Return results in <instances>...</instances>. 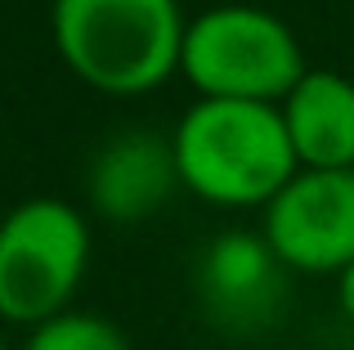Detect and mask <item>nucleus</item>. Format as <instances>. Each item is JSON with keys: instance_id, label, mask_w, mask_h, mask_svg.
<instances>
[{"instance_id": "f257e3e1", "label": "nucleus", "mask_w": 354, "mask_h": 350, "mask_svg": "<svg viewBox=\"0 0 354 350\" xmlns=\"http://www.w3.org/2000/svg\"><path fill=\"white\" fill-rule=\"evenodd\" d=\"M171 149L184 193L229 211L265 207L301 167L283 108L265 99L198 95V104L175 122Z\"/></svg>"}, {"instance_id": "f03ea898", "label": "nucleus", "mask_w": 354, "mask_h": 350, "mask_svg": "<svg viewBox=\"0 0 354 350\" xmlns=\"http://www.w3.org/2000/svg\"><path fill=\"white\" fill-rule=\"evenodd\" d=\"M180 0H54L50 36L81 86L113 99L162 90L180 72Z\"/></svg>"}, {"instance_id": "7ed1b4c3", "label": "nucleus", "mask_w": 354, "mask_h": 350, "mask_svg": "<svg viewBox=\"0 0 354 350\" xmlns=\"http://www.w3.org/2000/svg\"><path fill=\"white\" fill-rule=\"evenodd\" d=\"M305 68L296 32L260 5H216L184 27L180 77L198 95L278 104Z\"/></svg>"}, {"instance_id": "20e7f679", "label": "nucleus", "mask_w": 354, "mask_h": 350, "mask_svg": "<svg viewBox=\"0 0 354 350\" xmlns=\"http://www.w3.org/2000/svg\"><path fill=\"white\" fill-rule=\"evenodd\" d=\"M90 270V225L68 198H23L0 216V319L41 324L72 306Z\"/></svg>"}, {"instance_id": "39448f33", "label": "nucleus", "mask_w": 354, "mask_h": 350, "mask_svg": "<svg viewBox=\"0 0 354 350\" xmlns=\"http://www.w3.org/2000/svg\"><path fill=\"white\" fill-rule=\"evenodd\" d=\"M260 234L292 274H332L354 261V167H296L260 207Z\"/></svg>"}, {"instance_id": "423d86ee", "label": "nucleus", "mask_w": 354, "mask_h": 350, "mask_svg": "<svg viewBox=\"0 0 354 350\" xmlns=\"http://www.w3.org/2000/svg\"><path fill=\"white\" fill-rule=\"evenodd\" d=\"M292 270L269 247L265 234L225 229L198 252L193 265V292L198 306L220 333H265L287 306Z\"/></svg>"}, {"instance_id": "0eeeda50", "label": "nucleus", "mask_w": 354, "mask_h": 350, "mask_svg": "<svg viewBox=\"0 0 354 350\" xmlns=\"http://www.w3.org/2000/svg\"><path fill=\"white\" fill-rule=\"evenodd\" d=\"M175 189H184V184H180V167H175L171 135H153V131H126L117 140H108L90 158L86 171L90 207L113 225H135V220L157 216Z\"/></svg>"}, {"instance_id": "6e6552de", "label": "nucleus", "mask_w": 354, "mask_h": 350, "mask_svg": "<svg viewBox=\"0 0 354 350\" xmlns=\"http://www.w3.org/2000/svg\"><path fill=\"white\" fill-rule=\"evenodd\" d=\"M278 108L301 167H354V81L346 72L305 68Z\"/></svg>"}, {"instance_id": "1a4fd4ad", "label": "nucleus", "mask_w": 354, "mask_h": 350, "mask_svg": "<svg viewBox=\"0 0 354 350\" xmlns=\"http://www.w3.org/2000/svg\"><path fill=\"white\" fill-rule=\"evenodd\" d=\"M23 350H130L126 333L104 315L90 310H59V315L32 324Z\"/></svg>"}, {"instance_id": "9d476101", "label": "nucleus", "mask_w": 354, "mask_h": 350, "mask_svg": "<svg viewBox=\"0 0 354 350\" xmlns=\"http://www.w3.org/2000/svg\"><path fill=\"white\" fill-rule=\"evenodd\" d=\"M337 306H341V315H346V324L354 328V261L337 274Z\"/></svg>"}, {"instance_id": "9b49d317", "label": "nucleus", "mask_w": 354, "mask_h": 350, "mask_svg": "<svg viewBox=\"0 0 354 350\" xmlns=\"http://www.w3.org/2000/svg\"><path fill=\"white\" fill-rule=\"evenodd\" d=\"M0 350H9V346H5V342H0Z\"/></svg>"}]
</instances>
